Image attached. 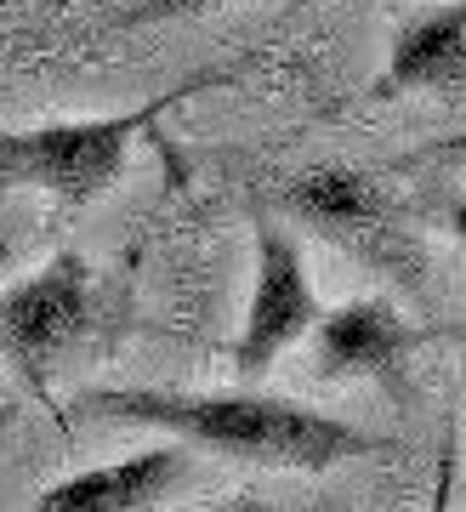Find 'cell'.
<instances>
[{
  "mask_svg": "<svg viewBox=\"0 0 466 512\" xmlns=\"http://www.w3.org/2000/svg\"><path fill=\"white\" fill-rule=\"evenodd\" d=\"M74 410L126 427H154L165 439L194 444L199 456L268 467V473H330L347 461L387 456L393 439L364 433L347 416L313 410L279 393H177V387H86Z\"/></svg>",
  "mask_w": 466,
  "mask_h": 512,
  "instance_id": "obj_1",
  "label": "cell"
},
{
  "mask_svg": "<svg viewBox=\"0 0 466 512\" xmlns=\"http://www.w3.org/2000/svg\"><path fill=\"white\" fill-rule=\"evenodd\" d=\"M233 69H199L171 92L148 97L137 109L91 114V120H46L29 131H0V188H40L63 205H97L126 177L131 148L160 126L165 114L199 92L228 86Z\"/></svg>",
  "mask_w": 466,
  "mask_h": 512,
  "instance_id": "obj_2",
  "label": "cell"
},
{
  "mask_svg": "<svg viewBox=\"0 0 466 512\" xmlns=\"http://www.w3.org/2000/svg\"><path fill=\"white\" fill-rule=\"evenodd\" d=\"M91 330H97V274L80 251L46 256L29 279L0 291V359L46 410H57L52 382L91 342Z\"/></svg>",
  "mask_w": 466,
  "mask_h": 512,
  "instance_id": "obj_3",
  "label": "cell"
},
{
  "mask_svg": "<svg viewBox=\"0 0 466 512\" xmlns=\"http://www.w3.org/2000/svg\"><path fill=\"white\" fill-rule=\"evenodd\" d=\"M279 200L302 228L336 239L364 268H387V274H410L415 268V239L404 228V211L376 177L347 171V165H313L302 177H290Z\"/></svg>",
  "mask_w": 466,
  "mask_h": 512,
  "instance_id": "obj_4",
  "label": "cell"
},
{
  "mask_svg": "<svg viewBox=\"0 0 466 512\" xmlns=\"http://www.w3.org/2000/svg\"><path fill=\"white\" fill-rule=\"evenodd\" d=\"M319 296L307 279V251L302 239L290 234L285 222H273L256 211V279H251V302H245V325L233 336V376L262 382L296 342L313 336L319 325Z\"/></svg>",
  "mask_w": 466,
  "mask_h": 512,
  "instance_id": "obj_5",
  "label": "cell"
},
{
  "mask_svg": "<svg viewBox=\"0 0 466 512\" xmlns=\"http://www.w3.org/2000/svg\"><path fill=\"white\" fill-rule=\"evenodd\" d=\"M199 478V450L182 439L131 450L103 467L63 473L57 484L35 495V512H160L182 490H194Z\"/></svg>",
  "mask_w": 466,
  "mask_h": 512,
  "instance_id": "obj_6",
  "label": "cell"
},
{
  "mask_svg": "<svg viewBox=\"0 0 466 512\" xmlns=\"http://www.w3.org/2000/svg\"><path fill=\"white\" fill-rule=\"evenodd\" d=\"M313 376L319 382H398L427 330L410 325L387 296H359L324 308L313 325Z\"/></svg>",
  "mask_w": 466,
  "mask_h": 512,
  "instance_id": "obj_7",
  "label": "cell"
},
{
  "mask_svg": "<svg viewBox=\"0 0 466 512\" xmlns=\"http://www.w3.org/2000/svg\"><path fill=\"white\" fill-rule=\"evenodd\" d=\"M415 92L466 97V0H444L393 35L387 69L370 80V97L393 103V97Z\"/></svg>",
  "mask_w": 466,
  "mask_h": 512,
  "instance_id": "obj_8",
  "label": "cell"
},
{
  "mask_svg": "<svg viewBox=\"0 0 466 512\" xmlns=\"http://www.w3.org/2000/svg\"><path fill=\"white\" fill-rule=\"evenodd\" d=\"M222 0H137L131 12L114 18V29H143V23H177V18H205Z\"/></svg>",
  "mask_w": 466,
  "mask_h": 512,
  "instance_id": "obj_9",
  "label": "cell"
},
{
  "mask_svg": "<svg viewBox=\"0 0 466 512\" xmlns=\"http://www.w3.org/2000/svg\"><path fill=\"white\" fill-rule=\"evenodd\" d=\"M205 512H285V507H273V501H256V495H233V501H222V507H205Z\"/></svg>",
  "mask_w": 466,
  "mask_h": 512,
  "instance_id": "obj_10",
  "label": "cell"
},
{
  "mask_svg": "<svg viewBox=\"0 0 466 512\" xmlns=\"http://www.w3.org/2000/svg\"><path fill=\"white\" fill-rule=\"evenodd\" d=\"M449 234H455V245L466 251V194L461 200H449Z\"/></svg>",
  "mask_w": 466,
  "mask_h": 512,
  "instance_id": "obj_11",
  "label": "cell"
},
{
  "mask_svg": "<svg viewBox=\"0 0 466 512\" xmlns=\"http://www.w3.org/2000/svg\"><path fill=\"white\" fill-rule=\"evenodd\" d=\"M427 154H466V137H455V143H432Z\"/></svg>",
  "mask_w": 466,
  "mask_h": 512,
  "instance_id": "obj_12",
  "label": "cell"
},
{
  "mask_svg": "<svg viewBox=\"0 0 466 512\" xmlns=\"http://www.w3.org/2000/svg\"><path fill=\"white\" fill-rule=\"evenodd\" d=\"M0 433H6V416H0Z\"/></svg>",
  "mask_w": 466,
  "mask_h": 512,
  "instance_id": "obj_13",
  "label": "cell"
}]
</instances>
